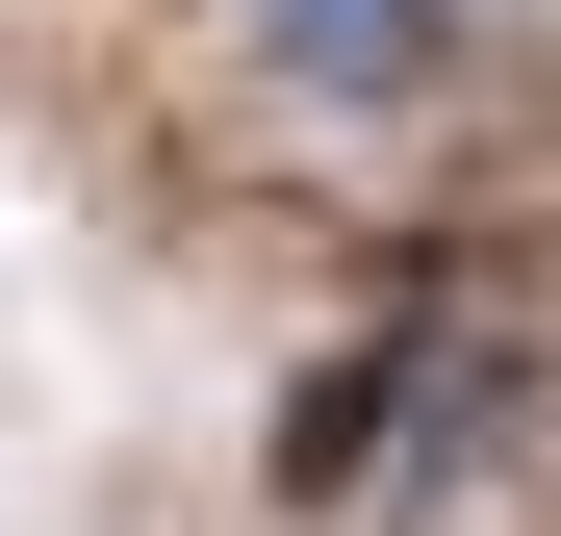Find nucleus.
<instances>
[{
  "mask_svg": "<svg viewBox=\"0 0 561 536\" xmlns=\"http://www.w3.org/2000/svg\"><path fill=\"white\" fill-rule=\"evenodd\" d=\"M255 77L307 128H434V103H485V52H511V0H230Z\"/></svg>",
  "mask_w": 561,
  "mask_h": 536,
  "instance_id": "obj_1",
  "label": "nucleus"
}]
</instances>
